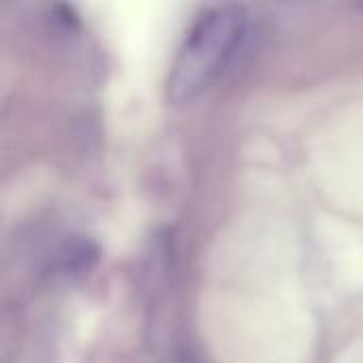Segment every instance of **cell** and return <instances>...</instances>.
Masks as SVG:
<instances>
[{"label": "cell", "mask_w": 363, "mask_h": 363, "mask_svg": "<svg viewBox=\"0 0 363 363\" xmlns=\"http://www.w3.org/2000/svg\"><path fill=\"white\" fill-rule=\"evenodd\" d=\"M247 11L223 4L204 11L187 30L166 81L168 100L174 104L198 98L213 85L236 57L247 36Z\"/></svg>", "instance_id": "cell-1"}]
</instances>
